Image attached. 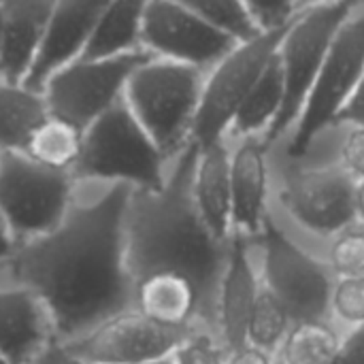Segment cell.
<instances>
[{
  "label": "cell",
  "instance_id": "obj_22",
  "mask_svg": "<svg viewBox=\"0 0 364 364\" xmlns=\"http://www.w3.org/2000/svg\"><path fill=\"white\" fill-rule=\"evenodd\" d=\"M284 96H286L284 73H282L279 58L275 55L264 68L258 83L243 100L241 109L237 111L228 128L226 143L243 141V139H264L282 113Z\"/></svg>",
  "mask_w": 364,
  "mask_h": 364
},
{
  "label": "cell",
  "instance_id": "obj_30",
  "mask_svg": "<svg viewBox=\"0 0 364 364\" xmlns=\"http://www.w3.org/2000/svg\"><path fill=\"white\" fill-rule=\"evenodd\" d=\"M309 2H286V0H269V2H247V9L262 34L277 32L292 26Z\"/></svg>",
  "mask_w": 364,
  "mask_h": 364
},
{
  "label": "cell",
  "instance_id": "obj_25",
  "mask_svg": "<svg viewBox=\"0 0 364 364\" xmlns=\"http://www.w3.org/2000/svg\"><path fill=\"white\" fill-rule=\"evenodd\" d=\"M81 149H83V130L49 113L28 139L23 156H28L32 162L45 168L73 175Z\"/></svg>",
  "mask_w": 364,
  "mask_h": 364
},
{
  "label": "cell",
  "instance_id": "obj_15",
  "mask_svg": "<svg viewBox=\"0 0 364 364\" xmlns=\"http://www.w3.org/2000/svg\"><path fill=\"white\" fill-rule=\"evenodd\" d=\"M102 6L105 2L94 0L53 2L36 60L23 81L26 87L43 94L49 79H53L58 73L83 58L92 28Z\"/></svg>",
  "mask_w": 364,
  "mask_h": 364
},
{
  "label": "cell",
  "instance_id": "obj_1",
  "mask_svg": "<svg viewBox=\"0 0 364 364\" xmlns=\"http://www.w3.org/2000/svg\"><path fill=\"white\" fill-rule=\"evenodd\" d=\"M130 194L128 186H79L64 222L17 245L0 271V282L36 294L58 343L132 307L124 232Z\"/></svg>",
  "mask_w": 364,
  "mask_h": 364
},
{
  "label": "cell",
  "instance_id": "obj_36",
  "mask_svg": "<svg viewBox=\"0 0 364 364\" xmlns=\"http://www.w3.org/2000/svg\"><path fill=\"white\" fill-rule=\"evenodd\" d=\"M226 364H277V358L258 348L243 346V348L226 354Z\"/></svg>",
  "mask_w": 364,
  "mask_h": 364
},
{
  "label": "cell",
  "instance_id": "obj_33",
  "mask_svg": "<svg viewBox=\"0 0 364 364\" xmlns=\"http://www.w3.org/2000/svg\"><path fill=\"white\" fill-rule=\"evenodd\" d=\"M333 126H363L364 128V77L352 98L346 102Z\"/></svg>",
  "mask_w": 364,
  "mask_h": 364
},
{
  "label": "cell",
  "instance_id": "obj_39",
  "mask_svg": "<svg viewBox=\"0 0 364 364\" xmlns=\"http://www.w3.org/2000/svg\"><path fill=\"white\" fill-rule=\"evenodd\" d=\"M2 36H4V2H0V51H2Z\"/></svg>",
  "mask_w": 364,
  "mask_h": 364
},
{
  "label": "cell",
  "instance_id": "obj_9",
  "mask_svg": "<svg viewBox=\"0 0 364 364\" xmlns=\"http://www.w3.org/2000/svg\"><path fill=\"white\" fill-rule=\"evenodd\" d=\"M364 77V4L339 28L322 70L311 87L307 105L292 128L290 136L277 145V151L286 158L299 160L305 156L309 145L333 128L337 115L352 98ZM275 149V147H273Z\"/></svg>",
  "mask_w": 364,
  "mask_h": 364
},
{
  "label": "cell",
  "instance_id": "obj_28",
  "mask_svg": "<svg viewBox=\"0 0 364 364\" xmlns=\"http://www.w3.org/2000/svg\"><path fill=\"white\" fill-rule=\"evenodd\" d=\"M322 258L335 279L364 277V226L354 224L333 237L326 243Z\"/></svg>",
  "mask_w": 364,
  "mask_h": 364
},
{
  "label": "cell",
  "instance_id": "obj_20",
  "mask_svg": "<svg viewBox=\"0 0 364 364\" xmlns=\"http://www.w3.org/2000/svg\"><path fill=\"white\" fill-rule=\"evenodd\" d=\"M194 203L220 239L228 241L232 235V188H230V145L226 141L198 149L192 175Z\"/></svg>",
  "mask_w": 364,
  "mask_h": 364
},
{
  "label": "cell",
  "instance_id": "obj_41",
  "mask_svg": "<svg viewBox=\"0 0 364 364\" xmlns=\"http://www.w3.org/2000/svg\"><path fill=\"white\" fill-rule=\"evenodd\" d=\"M0 364H11V363H9V360H6V358H4V356L0 354Z\"/></svg>",
  "mask_w": 364,
  "mask_h": 364
},
{
  "label": "cell",
  "instance_id": "obj_7",
  "mask_svg": "<svg viewBox=\"0 0 364 364\" xmlns=\"http://www.w3.org/2000/svg\"><path fill=\"white\" fill-rule=\"evenodd\" d=\"M356 6L358 4L352 2H309V6L284 36L277 58L284 73L286 96L277 122L262 139L269 149L282 145L290 136L339 28Z\"/></svg>",
  "mask_w": 364,
  "mask_h": 364
},
{
  "label": "cell",
  "instance_id": "obj_11",
  "mask_svg": "<svg viewBox=\"0 0 364 364\" xmlns=\"http://www.w3.org/2000/svg\"><path fill=\"white\" fill-rule=\"evenodd\" d=\"M151 58L141 49L113 60H77L45 85L43 96L49 113L85 130L124 100L132 73Z\"/></svg>",
  "mask_w": 364,
  "mask_h": 364
},
{
  "label": "cell",
  "instance_id": "obj_6",
  "mask_svg": "<svg viewBox=\"0 0 364 364\" xmlns=\"http://www.w3.org/2000/svg\"><path fill=\"white\" fill-rule=\"evenodd\" d=\"M252 245L262 286L286 307L292 322L333 320L335 277L322 256L277 228L271 215Z\"/></svg>",
  "mask_w": 364,
  "mask_h": 364
},
{
  "label": "cell",
  "instance_id": "obj_29",
  "mask_svg": "<svg viewBox=\"0 0 364 364\" xmlns=\"http://www.w3.org/2000/svg\"><path fill=\"white\" fill-rule=\"evenodd\" d=\"M331 318L346 333L364 326V277L335 279Z\"/></svg>",
  "mask_w": 364,
  "mask_h": 364
},
{
  "label": "cell",
  "instance_id": "obj_23",
  "mask_svg": "<svg viewBox=\"0 0 364 364\" xmlns=\"http://www.w3.org/2000/svg\"><path fill=\"white\" fill-rule=\"evenodd\" d=\"M47 115L41 92L0 81V154H23L28 139Z\"/></svg>",
  "mask_w": 364,
  "mask_h": 364
},
{
  "label": "cell",
  "instance_id": "obj_40",
  "mask_svg": "<svg viewBox=\"0 0 364 364\" xmlns=\"http://www.w3.org/2000/svg\"><path fill=\"white\" fill-rule=\"evenodd\" d=\"M141 364H175V358L168 356V358H160V360H149V363H141Z\"/></svg>",
  "mask_w": 364,
  "mask_h": 364
},
{
  "label": "cell",
  "instance_id": "obj_24",
  "mask_svg": "<svg viewBox=\"0 0 364 364\" xmlns=\"http://www.w3.org/2000/svg\"><path fill=\"white\" fill-rule=\"evenodd\" d=\"M343 339L346 331L333 320L294 322L275 358L277 364H337Z\"/></svg>",
  "mask_w": 364,
  "mask_h": 364
},
{
  "label": "cell",
  "instance_id": "obj_38",
  "mask_svg": "<svg viewBox=\"0 0 364 364\" xmlns=\"http://www.w3.org/2000/svg\"><path fill=\"white\" fill-rule=\"evenodd\" d=\"M354 209H356V224L364 226V181L356 183V190H354Z\"/></svg>",
  "mask_w": 364,
  "mask_h": 364
},
{
  "label": "cell",
  "instance_id": "obj_32",
  "mask_svg": "<svg viewBox=\"0 0 364 364\" xmlns=\"http://www.w3.org/2000/svg\"><path fill=\"white\" fill-rule=\"evenodd\" d=\"M339 147L337 162L358 183L364 181V128L363 126H337Z\"/></svg>",
  "mask_w": 364,
  "mask_h": 364
},
{
  "label": "cell",
  "instance_id": "obj_8",
  "mask_svg": "<svg viewBox=\"0 0 364 364\" xmlns=\"http://www.w3.org/2000/svg\"><path fill=\"white\" fill-rule=\"evenodd\" d=\"M77 192L70 173L45 168L23 154H0V220L17 245L58 228Z\"/></svg>",
  "mask_w": 364,
  "mask_h": 364
},
{
  "label": "cell",
  "instance_id": "obj_4",
  "mask_svg": "<svg viewBox=\"0 0 364 364\" xmlns=\"http://www.w3.org/2000/svg\"><path fill=\"white\" fill-rule=\"evenodd\" d=\"M271 149V192L284 215L309 237L328 243L356 224V181L339 162L286 158Z\"/></svg>",
  "mask_w": 364,
  "mask_h": 364
},
{
  "label": "cell",
  "instance_id": "obj_13",
  "mask_svg": "<svg viewBox=\"0 0 364 364\" xmlns=\"http://www.w3.org/2000/svg\"><path fill=\"white\" fill-rule=\"evenodd\" d=\"M196 328H168L130 307L64 346L90 364H141L175 356Z\"/></svg>",
  "mask_w": 364,
  "mask_h": 364
},
{
  "label": "cell",
  "instance_id": "obj_16",
  "mask_svg": "<svg viewBox=\"0 0 364 364\" xmlns=\"http://www.w3.org/2000/svg\"><path fill=\"white\" fill-rule=\"evenodd\" d=\"M230 188H232V235L256 239L269 220L271 198V149L262 139L232 141Z\"/></svg>",
  "mask_w": 364,
  "mask_h": 364
},
{
  "label": "cell",
  "instance_id": "obj_12",
  "mask_svg": "<svg viewBox=\"0 0 364 364\" xmlns=\"http://www.w3.org/2000/svg\"><path fill=\"white\" fill-rule=\"evenodd\" d=\"M141 47L158 60L209 73L237 43L218 32L186 0H154L143 9Z\"/></svg>",
  "mask_w": 364,
  "mask_h": 364
},
{
  "label": "cell",
  "instance_id": "obj_37",
  "mask_svg": "<svg viewBox=\"0 0 364 364\" xmlns=\"http://www.w3.org/2000/svg\"><path fill=\"white\" fill-rule=\"evenodd\" d=\"M17 250V241L11 237L9 228L4 226V222L0 220V271L4 269V264L11 260L13 252Z\"/></svg>",
  "mask_w": 364,
  "mask_h": 364
},
{
  "label": "cell",
  "instance_id": "obj_34",
  "mask_svg": "<svg viewBox=\"0 0 364 364\" xmlns=\"http://www.w3.org/2000/svg\"><path fill=\"white\" fill-rule=\"evenodd\" d=\"M337 364H364V326L348 331Z\"/></svg>",
  "mask_w": 364,
  "mask_h": 364
},
{
  "label": "cell",
  "instance_id": "obj_31",
  "mask_svg": "<svg viewBox=\"0 0 364 364\" xmlns=\"http://www.w3.org/2000/svg\"><path fill=\"white\" fill-rule=\"evenodd\" d=\"M175 364H226V350L207 328H196L175 352Z\"/></svg>",
  "mask_w": 364,
  "mask_h": 364
},
{
  "label": "cell",
  "instance_id": "obj_5",
  "mask_svg": "<svg viewBox=\"0 0 364 364\" xmlns=\"http://www.w3.org/2000/svg\"><path fill=\"white\" fill-rule=\"evenodd\" d=\"M205 77L194 66L151 58L126 85V107L171 162L190 145Z\"/></svg>",
  "mask_w": 364,
  "mask_h": 364
},
{
  "label": "cell",
  "instance_id": "obj_26",
  "mask_svg": "<svg viewBox=\"0 0 364 364\" xmlns=\"http://www.w3.org/2000/svg\"><path fill=\"white\" fill-rule=\"evenodd\" d=\"M292 318L286 307L262 286L260 296L252 309L247 324V346L258 348L267 354H277L288 331L292 328Z\"/></svg>",
  "mask_w": 364,
  "mask_h": 364
},
{
  "label": "cell",
  "instance_id": "obj_10",
  "mask_svg": "<svg viewBox=\"0 0 364 364\" xmlns=\"http://www.w3.org/2000/svg\"><path fill=\"white\" fill-rule=\"evenodd\" d=\"M292 26L267 32L250 43L237 45L205 77V87L190 132V145L205 149L226 141L228 128L252 87L262 77L269 62L277 55L284 36Z\"/></svg>",
  "mask_w": 364,
  "mask_h": 364
},
{
  "label": "cell",
  "instance_id": "obj_35",
  "mask_svg": "<svg viewBox=\"0 0 364 364\" xmlns=\"http://www.w3.org/2000/svg\"><path fill=\"white\" fill-rule=\"evenodd\" d=\"M32 364H90L87 360H83V358H79L77 354H73L64 343H58V341H53V343H49L36 358H34V363Z\"/></svg>",
  "mask_w": 364,
  "mask_h": 364
},
{
  "label": "cell",
  "instance_id": "obj_21",
  "mask_svg": "<svg viewBox=\"0 0 364 364\" xmlns=\"http://www.w3.org/2000/svg\"><path fill=\"white\" fill-rule=\"evenodd\" d=\"M143 9L145 2L117 0L105 2L87 47L83 51L85 60H113L141 51V30H143Z\"/></svg>",
  "mask_w": 364,
  "mask_h": 364
},
{
  "label": "cell",
  "instance_id": "obj_2",
  "mask_svg": "<svg viewBox=\"0 0 364 364\" xmlns=\"http://www.w3.org/2000/svg\"><path fill=\"white\" fill-rule=\"evenodd\" d=\"M198 147L188 145L171 164L158 192L132 190L126 211V262L136 279L151 273H177L190 279L200 299V324L215 335V301L228 241L205 224L192 192Z\"/></svg>",
  "mask_w": 364,
  "mask_h": 364
},
{
  "label": "cell",
  "instance_id": "obj_3",
  "mask_svg": "<svg viewBox=\"0 0 364 364\" xmlns=\"http://www.w3.org/2000/svg\"><path fill=\"white\" fill-rule=\"evenodd\" d=\"M171 164L122 100L83 130V149L73 179L79 186L158 192L168 179Z\"/></svg>",
  "mask_w": 364,
  "mask_h": 364
},
{
  "label": "cell",
  "instance_id": "obj_17",
  "mask_svg": "<svg viewBox=\"0 0 364 364\" xmlns=\"http://www.w3.org/2000/svg\"><path fill=\"white\" fill-rule=\"evenodd\" d=\"M53 341L49 316L36 294L0 282V354L11 364H32Z\"/></svg>",
  "mask_w": 364,
  "mask_h": 364
},
{
  "label": "cell",
  "instance_id": "obj_19",
  "mask_svg": "<svg viewBox=\"0 0 364 364\" xmlns=\"http://www.w3.org/2000/svg\"><path fill=\"white\" fill-rule=\"evenodd\" d=\"M132 307L168 328H203L198 292L190 279L177 273H151L136 279L132 286Z\"/></svg>",
  "mask_w": 364,
  "mask_h": 364
},
{
  "label": "cell",
  "instance_id": "obj_14",
  "mask_svg": "<svg viewBox=\"0 0 364 364\" xmlns=\"http://www.w3.org/2000/svg\"><path fill=\"white\" fill-rule=\"evenodd\" d=\"M260 290L262 279L256 267L252 239L230 235L215 301V337L226 354L247 346V324Z\"/></svg>",
  "mask_w": 364,
  "mask_h": 364
},
{
  "label": "cell",
  "instance_id": "obj_18",
  "mask_svg": "<svg viewBox=\"0 0 364 364\" xmlns=\"http://www.w3.org/2000/svg\"><path fill=\"white\" fill-rule=\"evenodd\" d=\"M53 2L47 0H6L4 2V36L0 51V81H26L49 21Z\"/></svg>",
  "mask_w": 364,
  "mask_h": 364
},
{
  "label": "cell",
  "instance_id": "obj_27",
  "mask_svg": "<svg viewBox=\"0 0 364 364\" xmlns=\"http://www.w3.org/2000/svg\"><path fill=\"white\" fill-rule=\"evenodd\" d=\"M186 2L203 19H207L218 32H222L237 45L262 36L247 9V2H232V0H186Z\"/></svg>",
  "mask_w": 364,
  "mask_h": 364
}]
</instances>
